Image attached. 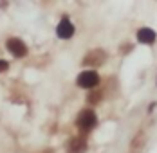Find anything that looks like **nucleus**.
Instances as JSON below:
<instances>
[{
  "label": "nucleus",
  "mask_w": 157,
  "mask_h": 153,
  "mask_svg": "<svg viewBox=\"0 0 157 153\" xmlns=\"http://www.w3.org/2000/svg\"><path fill=\"white\" fill-rule=\"evenodd\" d=\"M137 40H139L141 43L152 45V43L155 42V32L152 29H148V27H143V29L137 31Z\"/></svg>",
  "instance_id": "obj_6"
},
{
  "label": "nucleus",
  "mask_w": 157,
  "mask_h": 153,
  "mask_svg": "<svg viewBox=\"0 0 157 153\" xmlns=\"http://www.w3.org/2000/svg\"><path fill=\"white\" fill-rule=\"evenodd\" d=\"M87 150V142L83 139H72L67 146V153H85Z\"/></svg>",
  "instance_id": "obj_7"
},
{
  "label": "nucleus",
  "mask_w": 157,
  "mask_h": 153,
  "mask_svg": "<svg viewBox=\"0 0 157 153\" xmlns=\"http://www.w3.org/2000/svg\"><path fill=\"white\" fill-rule=\"evenodd\" d=\"M99 81V76L96 74L94 70H85L78 76V85L81 88H94Z\"/></svg>",
  "instance_id": "obj_2"
},
{
  "label": "nucleus",
  "mask_w": 157,
  "mask_h": 153,
  "mask_svg": "<svg viewBox=\"0 0 157 153\" xmlns=\"http://www.w3.org/2000/svg\"><path fill=\"white\" fill-rule=\"evenodd\" d=\"M7 49H9V52H11L13 56H16V58H22V56L27 54V45H25L22 40H18V38L7 40Z\"/></svg>",
  "instance_id": "obj_3"
},
{
  "label": "nucleus",
  "mask_w": 157,
  "mask_h": 153,
  "mask_svg": "<svg viewBox=\"0 0 157 153\" xmlns=\"http://www.w3.org/2000/svg\"><path fill=\"white\" fill-rule=\"evenodd\" d=\"M6 70H7V61L0 60V72H6Z\"/></svg>",
  "instance_id": "obj_8"
},
{
  "label": "nucleus",
  "mask_w": 157,
  "mask_h": 153,
  "mask_svg": "<svg viewBox=\"0 0 157 153\" xmlns=\"http://www.w3.org/2000/svg\"><path fill=\"white\" fill-rule=\"evenodd\" d=\"M105 58H107V54L103 52V50H99V49H96V50H92V52H89L85 58H83V65H101L103 61H105Z\"/></svg>",
  "instance_id": "obj_5"
},
{
  "label": "nucleus",
  "mask_w": 157,
  "mask_h": 153,
  "mask_svg": "<svg viewBox=\"0 0 157 153\" xmlns=\"http://www.w3.org/2000/svg\"><path fill=\"white\" fill-rule=\"evenodd\" d=\"M76 122H78L79 130L87 132V130L94 128L96 122H98V119H96V114L92 112V110H81L79 115H78V119H76Z\"/></svg>",
  "instance_id": "obj_1"
},
{
  "label": "nucleus",
  "mask_w": 157,
  "mask_h": 153,
  "mask_svg": "<svg viewBox=\"0 0 157 153\" xmlns=\"http://www.w3.org/2000/svg\"><path fill=\"white\" fill-rule=\"evenodd\" d=\"M99 97H101V92H96L94 95H90V103H94V101H98Z\"/></svg>",
  "instance_id": "obj_9"
},
{
  "label": "nucleus",
  "mask_w": 157,
  "mask_h": 153,
  "mask_svg": "<svg viewBox=\"0 0 157 153\" xmlns=\"http://www.w3.org/2000/svg\"><path fill=\"white\" fill-rule=\"evenodd\" d=\"M56 32H58V36H60L62 40H69V38H72V34H74V25L71 24V20L62 18L60 24H58Z\"/></svg>",
  "instance_id": "obj_4"
}]
</instances>
